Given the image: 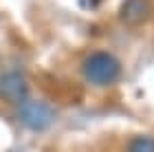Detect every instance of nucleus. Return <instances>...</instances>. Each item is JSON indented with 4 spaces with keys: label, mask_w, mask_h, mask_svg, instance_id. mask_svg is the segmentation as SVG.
<instances>
[{
    "label": "nucleus",
    "mask_w": 154,
    "mask_h": 152,
    "mask_svg": "<svg viewBox=\"0 0 154 152\" xmlns=\"http://www.w3.org/2000/svg\"><path fill=\"white\" fill-rule=\"evenodd\" d=\"M154 13V5L152 0H123L121 9H119V18L125 24H143L148 22Z\"/></svg>",
    "instance_id": "obj_4"
},
{
    "label": "nucleus",
    "mask_w": 154,
    "mask_h": 152,
    "mask_svg": "<svg viewBox=\"0 0 154 152\" xmlns=\"http://www.w3.org/2000/svg\"><path fill=\"white\" fill-rule=\"evenodd\" d=\"M128 152H154V137H134L128 143Z\"/></svg>",
    "instance_id": "obj_5"
},
{
    "label": "nucleus",
    "mask_w": 154,
    "mask_h": 152,
    "mask_svg": "<svg viewBox=\"0 0 154 152\" xmlns=\"http://www.w3.org/2000/svg\"><path fill=\"white\" fill-rule=\"evenodd\" d=\"M0 99L7 104H22L29 99V82L20 71H9L0 75Z\"/></svg>",
    "instance_id": "obj_3"
},
{
    "label": "nucleus",
    "mask_w": 154,
    "mask_h": 152,
    "mask_svg": "<svg viewBox=\"0 0 154 152\" xmlns=\"http://www.w3.org/2000/svg\"><path fill=\"white\" fill-rule=\"evenodd\" d=\"M121 62L110 51H93L82 62V75L93 86H110L121 77Z\"/></svg>",
    "instance_id": "obj_1"
},
{
    "label": "nucleus",
    "mask_w": 154,
    "mask_h": 152,
    "mask_svg": "<svg viewBox=\"0 0 154 152\" xmlns=\"http://www.w3.org/2000/svg\"><path fill=\"white\" fill-rule=\"evenodd\" d=\"M18 117L24 128L33 130V132H42V130L51 128L55 121V110L48 106L46 101L40 99H24L18 106Z\"/></svg>",
    "instance_id": "obj_2"
}]
</instances>
